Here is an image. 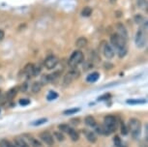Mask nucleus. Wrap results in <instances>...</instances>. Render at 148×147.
Listing matches in <instances>:
<instances>
[{"label":"nucleus","mask_w":148,"mask_h":147,"mask_svg":"<svg viewBox=\"0 0 148 147\" xmlns=\"http://www.w3.org/2000/svg\"><path fill=\"white\" fill-rule=\"evenodd\" d=\"M110 43H111V46L116 49L117 53H118V56L120 58L126 56V54L128 53L127 40L122 38L117 33H113L110 36Z\"/></svg>","instance_id":"1"},{"label":"nucleus","mask_w":148,"mask_h":147,"mask_svg":"<svg viewBox=\"0 0 148 147\" xmlns=\"http://www.w3.org/2000/svg\"><path fill=\"white\" fill-rule=\"evenodd\" d=\"M147 41V23H143L138 28V32L135 37V43L136 46L138 49H143L146 45Z\"/></svg>","instance_id":"2"},{"label":"nucleus","mask_w":148,"mask_h":147,"mask_svg":"<svg viewBox=\"0 0 148 147\" xmlns=\"http://www.w3.org/2000/svg\"><path fill=\"white\" fill-rule=\"evenodd\" d=\"M128 129H129V132L132 135L133 138H138V137L140 135L141 133V123L138 119L136 118H131L129 122H128Z\"/></svg>","instance_id":"3"},{"label":"nucleus","mask_w":148,"mask_h":147,"mask_svg":"<svg viewBox=\"0 0 148 147\" xmlns=\"http://www.w3.org/2000/svg\"><path fill=\"white\" fill-rule=\"evenodd\" d=\"M80 77V71L77 68H72L71 70H69L66 73L65 77L63 79L62 85L63 86H69L72 82H74L75 80L77 79Z\"/></svg>","instance_id":"4"},{"label":"nucleus","mask_w":148,"mask_h":147,"mask_svg":"<svg viewBox=\"0 0 148 147\" xmlns=\"http://www.w3.org/2000/svg\"><path fill=\"white\" fill-rule=\"evenodd\" d=\"M84 61V54L82 51H75L70 55L68 60V66L71 68H76L77 65L82 64Z\"/></svg>","instance_id":"5"},{"label":"nucleus","mask_w":148,"mask_h":147,"mask_svg":"<svg viewBox=\"0 0 148 147\" xmlns=\"http://www.w3.org/2000/svg\"><path fill=\"white\" fill-rule=\"evenodd\" d=\"M104 126L107 128V130L110 134H112L117 130V126H118V121L117 118L114 115H106L104 119Z\"/></svg>","instance_id":"6"},{"label":"nucleus","mask_w":148,"mask_h":147,"mask_svg":"<svg viewBox=\"0 0 148 147\" xmlns=\"http://www.w3.org/2000/svg\"><path fill=\"white\" fill-rule=\"evenodd\" d=\"M99 49H100V51H101L102 53L104 54V56L106 58H108V59H112L114 57V55H115L114 49L107 41H102L101 43H100Z\"/></svg>","instance_id":"7"},{"label":"nucleus","mask_w":148,"mask_h":147,"mask_svg":"<svg viewBox=\"0 0 148 147\" xmlns=\"http://www.w3.org/2000/svg\"><path fill=\"white\" fill-rule=\"evenodd\" d=\"M58 62H59V59H58L57 56H55V55H49V56L45 59L44 65L46 66V68L49 69V70H52V69H54L57 66Z\"/></svg>","instance_id":"8"},{"label":"nucleus","mask_w":148,"mask_h":147,"mask_svg":"<svg viewBox=\"0 0 148 147\" xmlns=\"http://www.w3.org/2000/svg\"><path fill=\"white\" fill-rule=\"evenodd\" d=\"M22 137L23 139L28 143V145L30 147H43V144L39 139H37L36 137H32L31 135L29 134H23L22 135Z\"/></svg>","instance_id":"9"},{"label":"nucleus","mask_w":148,"mask_h":147,"mask_svg":"<svg viewBox=\"0 0 148 147\" xmlns=\"http://www.w3.org/2000/svg\"><path fill=\"white\" fill-rule=\"evenodd\" d=\"M39 137H40L41 140L43 141L44 143H46L47 145H53L54 144V137L53 135L51 134V132L49 131H44L40 133V135H39Z\"/></svg>","instance_id":"10"},{"label":"nucleus","mask_w":148,"mask_h":147,"mask_svg":"<svg viewBox=\"0 0 148 147\" xmlns=\"http://www.w3.org/2000/svg\"><path fill=\"white\" fill-rule=\"evenodd\" d=\"M115 28H116L117 34L121 36L122 38H124L125 40H128V37H129V35H128V30L124 24L122 23H117L115 24Z\"/></svg>","instance_id":"11"},{"label":"nucleus","mask_w":148,"mask_h":147,"mask_svg":"<svg viewBox=\"0 0 148 147\" xmlns=\"http://www.w3.org/2000/svg\"><path fill=\"white\" fill-rule=\"evenodd\" d=\"M82 133H83V135H84L85 138L89 141V142L95 143L97 141V135L95 134L94 132H92L91 130H89V129H83L82 130Z\"/></svg>","instance_id":"12"},{"label":"nucleus","mask_w":148,"mask_h":147,"mask_svg":"<svg viewBox=\"0 0 148 147\" xmlns=\"http://www.w3.org/2000/svg\"><path fill=\"white\" fill-rule=\"evenodd\" d=\"M95 131H96V135H105V137H108L110 135V133L108 131L107 128L104 126V125H96L94 127Z\"/></svg>","instance_id":"13"},{"label":"nucleus","mask_w":148,"mask_h":147,"mask_svg":"<svg viewBox=\"0 0 148 147\" xmlns=\"http://www.w3.org/2000/svg\"><path fill=\"white\" fill-rule=\"evenodd\" d=\"M34 64L32 63H28L27 65H25L24 67V70H23V73H24V76L27 77V79H31L32 77V74H33V69H34Z\"/></svg>","instance_id":"14"},{"label":"nucleus","mask_w":148,"mask_h":147,"mask_svg":"<svg viewBox=\"0 0 148 147\" xmlns=\"http://www.w3.org/2000/svg\"><path fill=\"white\" fill-rule=\"evenodd\" d=\"M87 45H88V40L85 37H80L76 41V46L79 49L86 48Z\"/></svg>","instance_id":"15"},{"label":"nucleus","mask_w":148,"mask_h":147,"mask_svg":"<svg viewBox=\"0 0 148 147\" xmlns=\"http://www.w3.org/2000/svg\"><path fill=\"white\" fill-rule=\"evenodd\" d=\"M14 143L16 144V147H30L28 143L23 139L22 137H15L14 138Z\"/></svg>","instance_id":"16"},{"label":"nucleus","mask_w":148,"mask_h":147,"mask_svg":"<svg viewBox=\"0 0 148 147\" xmlns=\"http://www.w3.org/2000/svg\"><path fill=\"white\" fill-rule=\"evenodd\" d=\"M18 91H19V87H18V86L11 88V89H9V90L7 91V93H6V98H7L8 100H13V99L16 96V94L18 93Z\"/></svg>","instance_id":"17"},{"label":"nucleus","mask_w":148,"mask_h":147,"mask_svg":"<svg viewBox=\"0 0 148 147\" xmlns=\"http://www.w3.org/2000/svg\"><path fill=\"white\" fill-rule=\"evenodd\" d=\"M84 123H85L86 126L90 127V128H94V127L97 125L96 120H95V118H94L92 115H87V116H85V118H84Z\"/></svg>","instance_id":"18"},{"label":"nucleus","mask_w":148,"mask_h":147,"mask_svg":"<svg viewBox=\"0 0 148 147\" xmlns=\"http://www.w3.org/2000/svg\"><path fill=\"white\" fill-rule=\"evenodd\" d=\"M100 77V74L98 72H94V73L89 74L87 77H86V81L89 83H94L96 82Z\"/></svg>","instance_id":"19"},{"label":"nucleus","mask_w":148,"mask_h":147,"mask_svg":"<svg viewBox=\"0 0 148 147\" xmlns=\"http://www.w3.org/2000/svg\"><path fill=\"white\" fill-rule=\"evenodd\" d=\"M68 135H70V137H71V139L73 141H77V140L79 139V132H77V130L74 129V128L70 129Z\"/></svg>","instance_id":"20"},{"label":"nucleus","mask_w":148,"mask_h":147,"mask_svg":"<svg viewBox=\"0 0 148 147\" xmlns=\"http://www.w3.org/2000/svg\"><path fill=\"white\" fill-rule=\"evenodd\" d=\"M127 104L129 105H142L146 103V100L144 99H130L126 101Z\"/></svg>","instance_id":"21"},{"label":"nucleus","mask_w":148,"mask_h":147,"mask_svg":"<svg viewBox=\"0 0 148 147\" xmlns=\"http://www.w3.org/2000/svg\"><path fill=\"white\" fill-rule=\"evenodd\" d=\"M42 84L40 83V81H35L34 83L32 84V86H31V90H32V92L33 93H39L41 91L42 89Z\"/></svg>","instance_id":"22"},{"label":"nucleus","mask_w":148,"mask_h":147,"mask_svg":"<svg viewBox=\"0 0 148 147\" xmlns=\"http://www.w3.org/2000/svg\"><path fill=\"white\" fill-rule=\"evenodd\" d=\"M71 128H72V127H70L68 124H65V123H62V124H60L59 126H58L59 131L61 133H63V134H68Z\"/></svg>","instance_id":"23"},{"label":"nucleus","mask_w":148,"mask_h":147,"mask_svg":"<svg viewBox=\"0 0 148 147\" xmlns=\"http://www.w3.org/2000/svg\"><path fill=\"white\" fill-rule=\"evenodd\" d=\"M120 132L123 135H127L129 134V129H128L127 124H125L124 122H120Z\"/></svg>","instance_id":"24"},{"label":"nucleus","mask_w":148,"mask_h":147,"mask_svg":"<svg viewBox=\"0 0 148 147\" xmlns=\"http://www.w3.org/2000/svg\"><path fill=\"white\" fill-rule=\"evenodd\" d=\"M134 21H135V23H136V24H138V25H142L143 23H146L145 18H144L141 15H136V16H135V18H134Z\"/></svg>","instance_id":"25"},{"label":"nucleus","mask_w":148,"mask_h":147,"mask_svg":"<svg viewBox=\"0 0 148 147\" xmlns=\"http://www.w3.org/2000/svg\"><path fill=\"white\" fill-rule=\"evenodd\" d=\"M147 0H138L136 1V5L139 9L141 10H145L147 12Z\"/></svg>","instance_id":"26"},{"label":"nucleus","mask_w":148,"mask_h":147,"mask_svg":"<svg viewBox=\"0 0 148 147\" xmlns=\"http://www.w3.org/2000/svg\"><path fill=\"white\" fill-rule=\"evenodd\" d=\"M0 147H16V145L8 139H2L0 140Z\"/></svg>","instance_id":"27"},{"label":"nucleus","mask_w":148,"mask_h":147,"mask_svg":"<svg viewBox=\"0 0 148 147\" xmlns=\"http://www.w3.org/2000/svg\"><path fill=\"white\" fill-rule=\"evenodd\" d=\"M91 14H92V9L88 6L84 7L82 11V16H84V18H88V16H90Z\"/></svg>","instance_id":"28"},{"label":"nucleus","mask_w":148,"mask_h":147,"mask_svg":"<svg viewBox=\"0 0 148 147\" xmlns=\"http://www.w3.org/2000/svg\"><path fill=\"white\" fill-rule=\"evenodd\" d=\"M113 142H114V144H115L116 147H127V145H125V144L122 142L121 138H120L118 135H115V137H114Z\"/></svg>","instance_id":"29"},{"label":"nucleus","mask_w":148,"mask_h":147,"mask_svg":"<svg viewBox=\"0 0 148 147\" xmlns=\"http://www.w3.org/2000/svg\"><path fill=\"white\" fill-rule=\"evenodd\" d=\"M94 67V64L91 62V61H86V62L83 63V66H82V68H83V71H85V72H87L89 70H91L92 68Z\"/></svg>","instance_id":"30"},{"label":"nucleus","mask_w":148,"mask_h":147,"mask_svg":"<svg viewBox=\"0 0 148 147\" xmlns=\"http://www.w3.org/2000/svg\"><path fill=\"white\" fill-rule=\"evenodd\" d=\"M40 83L42 84V86H44V85H47V84H49V83H51V82H49V75H43V76H42V77H41Z\"/></svg>","instance_id":"31"},{"label":"nucleus","mask_w":148,"mask_h":147,"mask_svg":"<svg viewBox=\"0 0 148 147\" xmlns=\"http://www.w3.org/2000/svg\"><path fill=\"white\" fill-rule=\"evenodd\" d=\"M80 110L79 107H73V109H67L65 110L63 113L65 115H71V114H75V113H77V112H79Z\"/></svg>","instance_id":"32"},{"label":"nucleus","mask_w":148,"mask_h":147,"mask_svg":"<svg viewBox=\"0 0 148 147\" xmlns=\"http://www.w3.org/2000/svg\"><path fill=\"white\" fill-rule=\"evenodd\" d=\"M57 98H58V94L52 90L49 91V94H47V99L49 100V101H53V100L57 99Z\"/></svg>","instance_id":"33"},{"label":"nucleus","mask_w":148,"mask_h":147,"mask_svg":"<svg viewBox=\"0 0 148 147\" xmlns=\"http://www.w3.org/2000/svg\"><path fill=\"white\" fill-rule=\"evenodd\" d=\"M54 137L55 138L58 140V141H63L64 139H65V135H64L63 133H61V132H54Z\"/></svg>","instance_id":"34"},{"label":"nucleus","mask_w":148,"mask_h":147,"mask_svg":"<svg viewBox=\"0 0 148 147\" xmlns=\"http://www.w3.org/2000/svg\"><path fill=\"white\" fill-rule=\"evenodd\" d=\"M41 71H42V67L39 65H35L34 66V69H33V74H32V77H37L39 75L41 74Z\"/></svg>","instance_id":"35"},{"label":"nucleus","mask_w":148,"mask_h":147,"mask_svg":"<svg viewBox=\"0 0 148 147\" xmlns=\"http://www.w3.org/2000/svg\"><path fill=\"white\" fill-rule=\"evenodd\" d=\"M111 97V94L110 93H106L104 95L100 96L99 98H98V101H106V100H108Z\"/></svg>","instance_id":"36"},{"label":"nucleus","mask_w":148,"mask_h":147,"mask_svg":"<svg viewBox=\"0 0 148 147\" xmlns=\"http://www.w3.org/2000/svg\"><path fill=\"white\" fill-rule=\"evenodd\" d=\"M18 104L21 105V106H22V107L28 106V105L30 104V100H28V99H21L18 101Z\"/></svg>","instance_id":"37"},{"label":"nucleus","mask_w":148,"mask_h":147,"mask_svg":"<svg viewBox=\"0 0 148 147\" xmlns=\"http://www.w3.org/2000/svg\"><path fill=\"white\" fill-rule=\"evenodd\" d=\"M47 121V118H42V119H39V120H37V121L33 122L32 125H34V126H39V125H42V124L46 123Z\"/></svg>","instance_id":"38"},{"label":"nucleus","mask_w":148,"mask_h":147,"mask_svg":"<svg viewBox=\"0 0 148 147\" xmlns=\"http://www.w3.org/2000/svg\"><path fill=\"white\" fill-rule=\"evenodd\" d=\"M27 88H28V82H27V81H24V82L21 85V87H19V90H21V92H26V91H27Z\"/></svg>","instance_id":"39"},{"label":"nucleus","mask_w":148,"mask_h":147,"mask_svg":"<svg viewBox=\"0 0 148 147\" xmlns=\"http://www.w3.org/2000/svg\"><path fill=\"white\" fill-rule=\"evenodd\" d=\"M4 35H5V33L3 30H0V41H2L4 39Z\"/></svg>","instance_id":"40"},{"label":"nucleus","mask_w":148,"mask_h":147,"mask_svg":"<svg viewBox=\"0 0 148 147\" xmlns=\"http://www.w3.org/2000/svg\"><path fill=\"white\" fill-rule=\"evenodd\" d=\"M110 1H111V2H114V1H115V0H110Z\"/></svg>","instance_id":"41"}]
</instances>
